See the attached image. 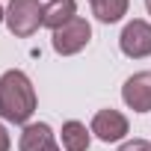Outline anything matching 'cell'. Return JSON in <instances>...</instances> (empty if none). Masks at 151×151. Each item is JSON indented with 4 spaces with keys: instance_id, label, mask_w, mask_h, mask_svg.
<instances>
[{
    "instance_id": "cell-1",
    "label": "cell",
    "mask_w": 151,
    "mask_h": 151,
    "mask_svg": "<svg viewBox=\"0 0 151 151\" xmlns=\"http://www.w3.org/2000/svg\"><path fill=\"white\" fill-rule=\"evenodd\" d=\"M36 113V89L24 71H6L0 77V116L24 124Z\"/></svg>"
},
{
    "instance_id": "cell-2",
    "label": "cell",
    "mask_w": 151,
    "mask_h": 151,
    "mask_svg": "<svg viewBox=\"0 0 151 151\" xmlns=\"http://www.w3.org/2000/svg\"><path fill=\"white\" fill-rule=\"evenodd\" d=\"M6 24L15 36L27 39L45 24V6L39 0H12L6 9Z\"/></svg>"
},
{
    "instance_id": "cell-3",
    "label": "cell",
    "mask_w": 151,
    "mask_h": 151,
    "mask_svg": "<svg viewBox=\"0 0 151 151\" xmlns=\"http://www.w3.org/2000/svg\"><path fill=\"white\" fill-rule=\"evenodd\" d=\"M89 39H92L89 21H86V18H74V21H68L65 27L53 30V50H56L59 56H71V53L83 50V47L89 45Z\"/></svg>"
},
{
    "instance_id": "cell-4",
    "label": "cell",
    "mask_w": 151,
    "mask_h": 151,
    "mask_svg": "<svg viewBox=\"0 0 151 151\" xmlns=\"http://www.w3.org/2000/svg\"><path fill=\"white\" fill-rule=\"evenodd\" d=\"M119 45H122L124 56H130V59L151 56V24H145V21L124 24V30L119 36Z\"/></svg>"
},
{
    "instance_id": "cell-5",
    "label": "cell",
    "mask_w": 151,
    "mask_h": 151,
    "mask_svg": "<svg viewBox=\"0 0 151 151\" xmlns=\"http://www.w3.org/2000/svg\"><path fill=\"white\" fill-rule=\"evenodd\" d=\"M122 98L130 110L148 113L151 110V71H139L133 77H127L122 86Z\"/></svg>"
},
{
    "instance_id": "cell-6",
    "label": "cell",
    "mask_w": 151,
    "mask_h": 151,
    "mask_svg": "<svg viewBox=\"0 0 151 151\" xmlns=\"http://www.w3.org/2000/svg\"><path fill=\"white\" fill-rule=\"evenodd\" d=\"M92 133L101 142H116V139H122L127 133V119L119 110H101L92 119Z\"/></svg>"
},
{
    "instance_id": "cell-7",
    "label": "cell",
    "mask_w": 151,
    "mask_h": 151,
    "mask_svg": "<svg viewBox=\"0 0 151 151\" xmlns=\"http://www.w3.org/2000/svg\"><path fill=\"white\" fill-rule=\"evenodd\" d=\"M74 18H77L74 0H50V6H45V27H50V30H59Z\"/></svg>"
},
{
    "instance_id": "cell-8",
    "label": "cell",
    "mask_w": 151,
    "mask_h": 151,
    "mask_svg": "<svg viewBox=\"0 0 151 151\" xmlns=\"http://www.w3.org/2000/svg\"><path fill=\"white\" fill-rule=\"evenodd\" d=\"M50 142H53L50 127H47L45 122H36V124H27V127H24L18 148H21V151H42V148L50 145Z\"/></svg>"
},
{
    "instance_id": "cell-9",
    "label": "cell",
    "mask_w": 151,
    "mask_h": 151,
    "mask_svg": "<svg viewBox=\"0 0 151 151\" xmlns=\"http://www.w3.org/2000/svg\"><path fill=\"white\" fill-rule=\"evenodd\" d=\"M62 145L65 151H86L89 148V130L80 122H65L62 124Z\"/></svg>"
},
{
    "instance_id": "cell-10",
    "label": "cell",
    "mask_w": 151,
    "mask_h": 151,
    "mask_svg": "<svg viewBox=\"0 0 151 151\" xmlns=\"http://www.w3.org/2000/svg\"><path fill=\"white\" fill-rule=\"evenodd\" d=\"M89 3H92L95 18L104 21V24H116L127 12V0H89Z\"/></svg>"
},
{
    "instance_id": "cell-11",
    "label": "cell",
    "mask_w": 151,
    "mask_h": 151,
    "mask_svg": "<svg viewBox=\"0 0 151 151\" xmlns=\"http://www.w3.org/2000/svg\"><path fill=\"white\" fill-rule=\"evenodd\" d=\"M119 151H151V142H145V139H130V142H124Z\"/></svg>"
},
{
    "instance_id": "cell-12",
    "label": "cell",
    "mask_w": 151,
    "mask_h": 151,
    "mask_svg": "<svg viewBox=\"0 0 151 151\" xmlns=\"http://www.w3.org/2000/svg\"><path fill=\"white\" fill-rule=\"evenodd\" d=\"M0 151H9V133L3 124H0Z\"/></svg>"
},
{
    "instance_id": "cell-13",
    "label": "cell",
    "mask_w": 151,
    "mask_h": 151,
    "mask_svg": "<svg viewBox=\"0 0 151 151\" xmlns=\"http://www.w3.org/2000/svg\"><path fill=\"white\" fill-rule=\"evenodd\" d=\"M42 151H59V148H56V142H50V145H45Z\"/></svg>"
},
{
    "instance_id": "cell-14",
    "label": "cell",
    "mask_w": 151,
    "mask_h": 151,
    "mask_svg": "<svg viewBox=\"0 0 151 151\" xmlns=\"http://www.w3.org/2000/svg\"><path fill=\"white\" fill-rule=\"evenodd\" d=\"M3 18H6V12H3V6H0V21H3Z\"/></svg>"
},
{
    "instance_id": "cell-15",
    "label": "cell",
    "mask_w": 151,
    "mask_h": 151,
    "mask_svg": "<svg viewBox=\"0 0 151 151\" xmlns=\"http://www.w3.org/2000/svg\"><path fill=\"white\" fill-rule=\"evenodd\" d=\"M145 6H148V12H151V0H145Z\"/></svg>"
}]
</instances>
